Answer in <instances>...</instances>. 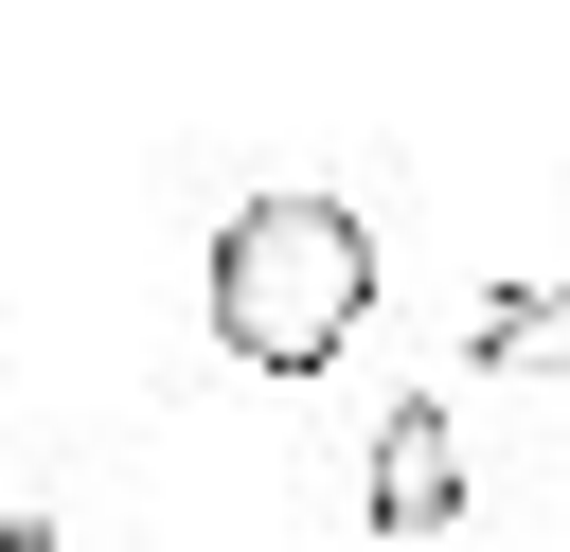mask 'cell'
<instances>
[{"label": "cell", "mask_w": 570, "mask_h": 552, "mask_svg": "<svg viewBox=\"0 0 570 552\" xmlns=\"http://www.w3.org/2000/svg\"><path fill=\"white\" fill-rule=\"evenodd\" d=\"M445 516H463V427L410 392V410L374 427V534H445Z\"/></svg>", "instance_id": "obj_2"}, {"label": "cell", "mask_w": 570, "mask_h": 552, "mask_svg": "<svg viewBox=\"0 0 570 552\" xmlns=\"http://www.w3.org/2000/svg\"><path fill=\"white\" fill-rule=\"evenodd\" d=\"M196 303H214V356H249V374H338L356 356V321H374V214L356 196H321V178H267V196H232L214 214V267H196Z\"/></svg>", "instance_id": "obj_1"}]
</instances>
